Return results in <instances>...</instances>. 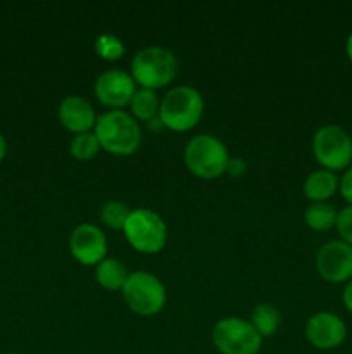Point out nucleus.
<instances>
[{"instance_id":"nucleus-22","label":"nucleus","mask_w":352,"mask_h":354,"mask_svg":"<svg viewBox=\"0 0 352 354\" xmlns=\"http://www.w3.org/2000/svg\"><path fill=\"white\" fill-rule=\"evenodd\" d=\"M340 241L345 244L352 245V206H345L338 211L337 214V223H335Z\"/></svg>"},{"instance_id":"nucleus-13","label":"nucleus","mask_w":352,"mask_h":354,"mask_svg":"<svg viewBox=\"0 0 352 354\" xmlns=\"http://www.w3.org/2000/svg\"><path fill=\"white\" fill-rule=\"evenodd\" d=\"M59 121L66 130L72 133H85L95 128V109L86 99L79 95H69L59 104Z\"/></svg>"},{"instance_id":"nucleus-10","label":"nucleus","mask_w":352,"mask_h":354,"mask_svg":"<svg viewBox=\"0 0 352 354\" xmlns=\"http://www.w3.org/2000/svg\"><path fill=\"white\" fill-rule=\"evenodd\" d=\"M69 249L78 263L85 266H97L107 258V239L95 225L81 223L69 237Z\"/></svg>"},{"instance_id":"nucleus-12","label":"nucleus","mask_w":352,"mask_h":354,"mask_svg":"<svg viewBox=\"0 0 352 354\" xmlns=\"http://www.w3.org/2000/svg\"><path fill=\"white\" fill-rule=\"evenodd\" d=\"M137 92V83L130 73L123 69H109L102 73L95 82V95L100 104L113 109H121L130 104L131 97Z\"/></svg>"},{"instance_id":"nucleus-14","label":"nucleus","mask_w":352,"mask_h":354,"mask_svg":"<svg viewBox=\"0 0 352 354\" xmlns=\"http://www.w3.org/2000/svg\"><path fill=\"white\" fill-rule=\"evenodd\" d=\"M338 187H340V180L333 171H328V169H316L304 180V194L313 203H326L330 197L337 194Z\"/></svg>"},{"instance_id":"nucleus-7","label":"nucleus","mask_w":352,"mask_h":354,"mask_svg":"<svg viewBox=\"0 0 352 354\" xmlns=\"http://www.w3.org/2000/svg\"><path fill=\"white\" fill-rule=\"evenodd\" d=\"M313 152L328 171H342L352 165V138L338 124H324L314 133Z\"/></svg>"},{"instance_id":"nucleus-6","label":"nucleus","mask_w":352,"mask_h":354,"mask_svg":"<svg viewBox=\"0 0 352 354\" xmlns=\"http://www.w3.org/2000/svg\"><path fill=\"white\" fill-rule=\"evenodd\" d=\"M121 292L128 308L141 317L157 315L166 306L168 299L164 283L148 272L130 273Z\"/></svg>"},{"instance_id":"nucleus-19","label":"nucleus","mask_w":352,"mask_h":354,"mask_svg":"<svg viewBox=\"0 0 352 354\" xmlns=\"http://www.w3.org/2000/svg\"><path fill=\"white\" fill-rule=\"evenodd\" d=\"M100 142L93 131H85V133H78L72 137L69 151H71L72 158L79 159V161H88L93 159L100 151Z\"/></svg>"},{"instance_id":"nucleus-15","label":"nucleus","mask_w":352,"mask_h":354,"mask_svg":"<svg viewBox=\"0 0 352 354\" xmlns=\"http://www.w3.org/2000/svg\"><path fill=\"white\" fill-rule=\"evenodd\" d=\"M128 277H130V273H128L126 266L116 258H106L97 265V282L107 290H123Z\"/></svg>"},{"instance_id":"nucleus-11","label":"nucleus","mask_w":352,"mask_h":354,"mask_svg":"<svg viewBox=\"0 0 352 354\" xmlns=\"http://www.w3.org/2000/svg\"><path fill=\"white\" fill-rule=\"evenodd\" d=\"M347 337L345 322L330 311H320L313 315L306 324V339L321 351L335 349L344 344Z\"/></svg>"},{"instance_id":"nucleus-27","label":"nucleus","mask_w":352,"mask_h":354,"mask_svg":"<svg viewBox=\"0 0 352 354\" xmlns=\"http://www.w3.org/2000/svg\"><path fill=\"white\" fill-rule=\"evenodd\" d=\"M345 52H347V57L351 59V62H352V31L349 33L347 41H345Z\"/></svg>"},{"instance_id":"nucleus-5","label":"nucleus","mask_w":352,"mask_h":354,"mask_svg":"<svg viewBox=\"0 0 352 354\" xmlns=\"http://www.w3.org/2000/svg\"><path fill=\"white\" fill-rule=\"evenodd\" d=\"M124 237L133 249L144 254H157L168 241V227L155 211L140 207L133 209L123 227Z\"/></svg>"},{"instance_id":"nucleus-16","label":"nucleus","mask_w":352,"mask_h":354,"mask_svg":"<svg viewBox=\"0 0 352 354\" xmlns=\"http://www.w3.org/2000/svg\"><path fill=\"white\" fill-rule=\"evenodd\" d=\"M251 324L262 339L271 337V335L278 330L280 324H282V313H280L278 308H275L273 304H257V306L252 310Z\"/></svg>"},{"instance_id":"nucleus-8","label":"nucleus","mask_w":352,"mask_h":354,"mask_svg":"<svg viewBox=\"0 0 352 354\" xmlns=\"http://www.w3.org/2000/svg\"><path fill=\"white\" fill-rule=\"evenodd\" d=\"M213 342L221 354H257L261 351L262 337L251 322L230 317L214 325Z\"/></svg>"},{"instance_id":"nucleus-18","label":"nucleus","mask_w":352,"mask_h":354,"mask_svg":"<svg viewBox=\"0 0 352 354\" xmlns=\"http://www.w3.org/2000/svg\"><path fill=\"white\" fill-rule=\"evenodd\" d=\"M338 211L328 203H313L304 211V220L307 227L316 232H328L337 223Z\"/></svg>"},{"instance_id":"nucleus-2","label":"nucleus","mask_w":352,"mask_h":354,"mask_svg":"<svg viewBox=\"0 0 352 354\" xmlns=\"http://www.w3.org/2000/svg\"><path fill=\"white\" fill-rule=\"evenodd\" d=\"M204 114V99L193 86H175L161 100L159 121L173 131H188L199 124Z\"/></svg>"},{"instance_id":"nucleus-21","label":"nucleus","mask_w":352,"mask_h":354,"mask_svg":"<svg viewBox=\"0 0 352 354\" xmlns=\"http://www.w3.org/2000/svg\"><path fill=\"white\" fill-rule=\"evenodd\" d=\"M95 52L102 59H107V61H116V59L123 57L124 44L121 38L116 37V35L104 33L97 37Z\"/></svg>"},{"instance_id":"nucleus-20","label":"nucleus","mask_w":352,"mask_h":354,"mask_svg":"<svg viewBox=\"0 0 352 354\" xmlns=\"http://www.w3.org/2000/svg\"><path fill=\"white\" fill-rule=\"evenodd\" d=\"M130 213L131 211L128 209L126 204L121 203V201H107L100 209V218L113 230H123Z\"/></svg>"},{"instance_id":"nucleus-17","label":"nucleus","mask_w":352,"mask_h":354,"mask_svg":"<svg viewBox=\"0 0 352 354\" xmlns=\"http://www.w3.org/2000/svg\"><path fill=\"white\" fill-rule=\"evenodd\" d=\"M159 107H161V99L155 93V90L148 88H137L130 100L131 116L141 121L154 120L159 114Z\"/></svg>"},{"instance_id":"nucleus-24","label":"nucleus","mask_w":352,"mask_h":354,"mask_svg":"<svg viewBox=\"0 0 352 354\" xmlns=\"http://www.w3.org/2000/svg\"><path fill=\"white\" fill-rule=\"evenodd\" d=\"M245 169H247V166H245L244 159L230 158V161H228V165H226V171L224 173H228L231 178H240V176L245 173Z\"/></svg>"},{"instance_id":"nucleus-3","label":"nucleus","mask_w":352,"mask_h":354,"mask_svg":"<svg viewBox=\"0 0 352 354\" xmlns=\"http://www.w3.org/2000/svg\"><path fill=\"white\" fill-rule=\"evenodd\" d=\"M178 61L175 54L164 47H145L131 59V73L140 88H162L175 80Z\"/></svg>"},{"instance_id":"nucleus-9","label":"nucleus","mask_w":352,"mask_h":354,"mask_svg":"<svg viewBox=\"0 0 352 354\" xmlns=\"http://www.w3.org/2000/svg\"><path fill=\"white\" fill-rule=\"evenodd\" d=\"M316 270L321 279L331 283L352 280V245L342 241H330L316 254Z\"/></svg>"},{"instance_id":"nucleus-28","label":"nucleus","mask_w":352,"mask_h":354,"mask_svg":"<svg viewBox=\"0 0 352 354\" xmlns=\"http://www.w3.org/2000/svg\"><path fill=\"white\" fill-rule=\"evenodd\" d=\"M7 354H17V353H7Z\"/></svg>"},{"instance_id":"nucleus-1","label":"nucleus","mask_w":352,"mask_h":354,"mask_svg":"<svg viewBox=\"0 0 352 354\" xmlns=\"http://www.w3.org/2000/svg\"><path fill=\"white\" fill-rule=\"evenodd\" d=\"M93 133L100 142V147L113 156H131L141 144V130L137 120L130 113L110 109L97 118Z\"/></svg>"},{"instance_id":"nucleus-25","label":"nucleus","mask_w":352,"mask_h":354,"mask_svg":"<svg viewBox=\"0 0 352 354\" xmlns=\"http://www.w3.org/2000/svg\"><path fill=\"white\" fill-rule=\"evenodd\" d=\"M342 301H344L345 310L352 315V280H349L347 286H345L344 292H342Z\"/></svg>"},{"instance_id":"nucleus-23","label":"nucleus","mask_w":352,"mask_h":354,"mask_svg":"<svg viewBox=\"0 0 352 354\" xmlns=\"http://www.w3.org/2000/svg\"><path fill=\"white\" fill-rule=\"evenodd\" d=\"M338 190H340L345 203H347L349 206H352V165L345 169L344 176H342L340 180V187H338Z\"/></svg>"},{"instance_id":"nucleus-4","label":"nucleus","mask_w":352,"mask_h":354,"mask_svg":"<svg viewBox=\"0 0 352 354\" xmlns=\"http://www.w3.org/2000/svg\"><path fill=\"white\" fill-rule=\"evenodd\" d=\"M230 161L226 145L223 140L209 133L190 138L185 147V165L195 176L214 180L226 171Z\"/></svg>"},{"instance_id":"nucleus-26","label":"nucleus","mask_w":352,"mask_h":354,"mask_svg":"<svg viewBox=\"0 0 352 354\" xmlns=\"http://www.w3.org/2000/svg\"><path fill=\"white\" fill-rule=\"evenodd\" d=\"M6 154H7V142L6 138H3V135L0 133V161L6 158Z\"/></svg>"}]
</instances>
